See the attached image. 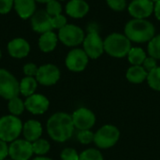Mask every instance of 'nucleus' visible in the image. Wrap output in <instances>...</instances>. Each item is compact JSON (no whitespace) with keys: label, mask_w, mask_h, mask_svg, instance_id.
Here are the masks:
<instances>
[{"label":"nucleus","mask_w":160,"mask_h":160,"mask_svg":"<svg viewBox=\"0 0 160 160\" xmlns=\"http://www.w3.org/2000/svg\"><path fill=\"white\" fill-rule=\"evenodd\" d=\"M154 24L145 19H133L125 26V36L133 42L143 43L150 41L155 37Z\"/></svg>","instance_id":"nucleus-2"},{"label":"nucleus","mask_w":160,"mask_h":160,"mask_svg":"<svg viewBox=\"0 0 160 160\" xmlns=\"http://www.w3.org/2000/svg\"><path fill=\"white\" fill-rule=\"evenodd\" d=\"M22 124L15 115H4L0 118V140L12 142L22 132Z\"/></svg>","instance_id":"nucleus-4"},{"label":"nucleus","mask_w":160,"mask_h":160,"mask_svg":"<svg viewBox=\"0 0 160 160\" xmlns=\"http://www.w3.org/2000/svg\"><path fill=\"white\" fill-rule=\"evenodd\" d=\"M154 12H155V15H156L157 19H158V21H160V0L158 1V2H157V3H156Z\"/></svg>","instance_id":"nucleus-38"},{"label":"nucleus","mask_w":160,"mask_h":160,"mask_svg":"<svg viewBox=\"0 0 160 160\" xmlns=\"http://www.w3.org/2000/svg\"><path fill=\"white\" fill-rule=\"evenodd\" d=\"M46 11L51 17L57 16L62 12V6L57 0H52L49 3H47Z\"/></svg>","instance_id":"nucleus-29"},{"label":"nucleus","mask_w":160,"mask_h":160,"mask_svg":"<svg viewBox=\"0 0 160 160\" xmlns=\"http://www.w3.org/2000/svg\"><path fill=\"white\" fill-rule=\"evenodd\" d=\"M1 56H2V53H1V51H0V58H1Z\"/></svg>","instance_id":"nucleus-42"},{"label":"nucleus","mask_w":160,"mask_h":160,"mask_svg":"<svg viewBox=\"0 0 160 160\" xmlns=\"http://www.w3.org/2000/svg\"><path fill=\"white\" fill-rule=\"evenodd\" d=\"M120 132L118 128L112 125L103 126L95 134L94 142L98 147L107 149L112 147L119 140Z\"/></svg>","instance_id":"nucleus-7"},{"label":"nucleus","mask_w":160,"mask_h":160,"mask_svg":"<svg viewBox=\"0 0 160 160\" xmlns=\"http://www.w3.org/2000/svg\"><path fill=\"white\" fill-rule=\"evenodd\" d=\"M31 24L34 31L41 34L50 32L53 29L52 24V17L44 9L38 10L34 13L31 19Z\"/></svg>","instance_id":"nucleus-15"},{"label":"nucleus","mask_w":160,"mask_h":160,"mask_svg":"<svg viewBox=\"0 0 160 160\" xmlns=\"http://www.w3.org/2000/svg\"><path fill=\"white\" fill-rule=\"evenodd\" d=\"M5 160H6V159H5Z\"/></svg>","instance_id":"nucleus-43"},{"label":"nucleus","mask_w":160,"mask_h":160,"mask_svg":"<svg viewBox=\"0 0 160 160\" xmlns=\"http://www.w3.org/2000/svg\"><path fill=\"white\" fill-rule=\"evenodd\" d=\"M88 58V55L83 50L74 49L68 53L66 58V66L73 72H81L86 68Z\"/></svg>","instance_id":"nucleus-10"},{"label":"nucleus","mask_w":160,"mask_h":160,"mask_svg":"<svg viewBox=\"0 0 160 160\" xmlns=\"http://www.w3.org/2000/svg\"><path fill=\"white\" fill-rule=\"evenodd\" d=\"M74 128L72 116L66 112H56L52 114L47 122L49 136L58 142H64L70 139Z\"/></svg>","instance_id":"nucleus-1"},{"label":"nucleus","mask_w":160,"mask_h":160,"mask_svg":"<svg viewBox=\"0 0 160 160\" xmlns=\"http://www.w3.org/2000/svg\"><path fill=\"white\" fill-rule=\"evenodd\" d=\"M94 138H95V134L90 130H80L77 135L78 141L82 144L91 143L92 142H94Z\"/></svg>","instance_id":"nucleus-30"},{"label":"nucleus","mask_w":160,"mask_h":160,"mask_svg":"<svg viewBox=\"0 0 160 160\" xmlns=\"http://www.w3.org/2000/svg\"><path fill=\"white\" fill-rule=\"evenodd\" d=\"M130 49L131 41L125 35L119 33H112L104 40V52L112 57H125Z\"/></svg>","instance_id":"nucleus-3"},{"label":"nucleus","mask_w":160,"mask_h":160,"mask_svg":"<svg viewBox=\"0 0 160 160\" xmlns=\"http://www.w3.org/2000/svg\"><path fill=\"white\" fill-rule=\"evenodd\" d=\"M20 94V82L7 69L0 68V97L11 99Z\"/></svg>","instance_id":"nucleus-5"},{"label":"nucleus","mask_w":160,"mask_h":160,"mask_svg":"<svg viewBox=\"0 0 160 160\" xmlns=\"http://www.w3.org/2000/svg\"><path fill=\"white\" fill-rule=\"evenodd\" d=\"M147 82L151 88L156 91H160V67H157L148 73Z\"/></svg>","instance_id":"nucleus-26"},{"label":"nucleus","mask_w":160,"mask_h":160,"mask_svg":"<svg viewBox=\"0 0 160 160\" xmlns=\"http://www.w3.org/2000/svg\"><path fill=\"white\" fill-rule=\"evenodd\" d=\"M58 38L66 46L74 47L82 43L85 37L84 32L81 27L75 24H67L59 29Z\"/></svg>","instance_id":"nucleus-8"},{"label":"nucleus","mask_w":160,"mask_h":160,"mask_svg":"<svg viewBox=\"0 0 160 160\" xmlns=\"http://www.w3.org/2000/svg\"><path fill=\"white\" fill-rule=\"evenodd\" d=\"M8 108L9 112L15 116L22 114L23 112V111L25 110L24 102L19 97H15V98L9 99L8 103Z\"/></svg>","instance_id":"nucleus-24"},{"label":"nucleus","mask_w":160,"mask_h":160,"mask_svg":"<svg viewBox=\"0 0 160 160\" xmlns=\"http://www.w3.org/2000/svg\"><path fill=\"white\" fill-rule=\"evenodd\" d=\"M109 7L115 11H122L127 8L126 0H107Z\"/></svg>","instance_id":"nucleus-32"},{"label":"nucleus","mask_w":160,"mask_h":160,"mask_svg":"<svg viewBox=\"0 0 160 160\" xmlns=\"http://www.w3.org/2000/svg\"><path fill=\"white\" fill-rule=\"evenodd\" d=\"M82 45L83 51L86 52L88 57L92 59L98 58L104 52V41L100 38L98 30L95 28H89Z\"/></svg>","instance_id":"nucleus-6"},{"label":"nucleus","mask_w":160,"mask_h":160,"mask_svg":"<svg viewBox=\"0 0 160 160\" xmlns=\"http://www.w3.org/2000/svg\"><path fill=\"white\" fill-rule=\"evenodd\" d=\"M38 71V68L33 63H28L23 66V73L28 77L37 76Z\"/></svg>","instance_id":"nucleus-34"},{"label":"nucleus","mask_w":160,"mask_h":160,"mask_svg":"<svg viewBox=\"0 0 160 160\" xmlns=\"http://www.w3.org/2000/svg\"><path fill=\"white\" fill-rule=\"evenodd\" d=\"M33 152L32 143L26 140H15L8 146V156L11 160H29Z\"/></svg>","instance_id":"nucleus-9"},{"label":"nucleus","mask_w":160,"mask_h":160,"mask_svg":"<svg viewBox=\"0 0 160 160\" xmlns=\"http://www.w3.org/2000/svg\"><path fill=\"white\" fill-rule=\"evenodd\" d=\"M128 58L129 63L133 66H141L146 59V53L142 48L134 47L131 48L128 53Z\"/></svg>","instance_id":"nucleus-23"},{"label":"nucleus","mask_w":160,"mask_h":160,"mask_svg":"<svg viewBox=\"0 0 160 160\" xmlns=\"http://www.w3.org/2000/svg\"><path fill=\"white\" fill-rule=\"evenodd\" d=\"M57 40H58V37L52 31L46 32L42 34L41 37L39 38L38 40L39 49L44 52H50L55 49Z\"/></svg>","instance_id":"nucleus-20"},{"label":"nucleus","mask_w":160,"mask_h":160,"mask_svg":"<svg viewBox=\"0 0 160 160\" xmlns=\"http://www.w3.org/2000/svg\"><path fill=\"white\" fill-rule=\"evenodd\" d=\"M80 156L77 154L76 150L73 148H66L61 153L62 160H79Z\"/></svg>","instance_id":"nucleus-31"},{"label":"nucleus","mask_w":160,"mask_h":160,"mask_svg":"<svg viewBox=\"0 0 160 160\" xmlns=\"http://www.w3.org/2000/svg\"><path fill=\"white\" fill-rule=\"evenodd\" d=\"M14 8L22 19H28L36 12V1L14 0Z\"/></svg>","instance_id":"nucleus-19"},{"label":"nucleus","mask_w":160,"mask_h":160,"mask_svg":"<svg viewBox=\"0 0 160 160\" xmlns=\"http://www.w3.org/2000/svg\"><path fill=\"white\" fill-rule=\"evenodd\" d=\"M89 11V5L84 0H70L66 7V12L72 18L80 19Z\"/></svg>","instance_id":"nucleus-18"},{"label":"nucleus","mask_w":160,"mask_h":160,"mask_svg":"<svg viewBox=\"0 0 160 160\" xmlns=\"http://www.w3.org/2000/svg\"><path fill=\"white\" fill-rule=\"evenodd\" d=\"M8 156V146L6 142L0 140V160H5Z\"/></svg>","instance_id":"nucleus-37"},{"label":"nucleus","mask_w":160,"mask_h":160,"mask_svg":"<svg viewBox=\"0 0 160 160\" xmlns=\"http://www.w3.org/2000/svg\"><path fill=\"white\" fill-rule=\"evenodd\" d=\"M38 88V81L34 77H24L20 82V94L28 98L35 94Z\"/></svg>","instance_id":"nucleus-22"},{"label":"nucleus","mask_w":160,"mask_h":160,"mask_svg":"<svg viewBox=\"0 0 160 160\" xmlns=\"http://www.w3.org/2000/svg\"><path fill=\"white\" fill-rule=\"evenodd\" d=\"M79 160H103V157L99 151L91 148L83 151L80 155Z\"/></svg>","instance_id":"nucleus-28"},{"label":"nucleus","mask_w":160,"mask_h":160,"mask_svg":"<svg viewBox=\"0 0 160 160\" xmlns=\"http://www.w3.org/2000/svg\"><path fill=\"white\" fill-rule=\"evenodd\" d=\"M33 160H52V158H46V157H38L36 158H34Z\"/></svg>","instance_id":"nucleus-39"},{"label":"nucleus","mask_w":160,"mask_h":160,"mask_svg":"<svg viewBox=\"0 0 160 160\" xmlns=\"http://www.w3.org/2000/svg\"><path fill=\"white\" fill-rule=\"evenodd\" d=\"M36 79L38 83L51 86L55 84L60 79V70L59 68L52 64H46L38 68V74Z\"/></svg>","instance_id":"nucleus-11"},{"label":"nucleus","mask_w":160,"mask_h":160,"mask_svg":"<svg viewBox=\"0 0 160 160\" xmlns=\"http://www.w3.org/2000/svg\"><path fill=\"white\" fill-rule=\"evenodd\" d=\"M25 109L33 114H42L49 109V99L40 94H34L24 101Z\"/></svg>","instance_id":"nucleus-14"},{"label":"nucleus","mask_w":160,"mask_h":160,"mask_svg":"<svg viewBox=\"0 0 160 160\" xmlns=\"http://www.w3.org/2000/svg\"><path fill=\"white\" fill-rule=\"evenodd\" d=\"M71 116L74 127L80 130H89L96 123L95 114L87 108L78 109Z\"/></svg>","instance_id":"nucleus-12"},{"label":"nucleus","mask_w":160,"mask_h":160,"mask_svg":"<svg viewBox=\"0 0 160 160\" xmlns=\"http://www.w3.org/2000/svg\"><path fill=\"white\" fill-rule=\"evenodd\" d=\"M8 51L10 56L14 58H23L28 55L30 52L29 43L21 38L12 39L8 44Z\"/></svg>","instance_id":"nucleus-16"},{"label":"nucleus","mask_w":160,"mask_h":160,"mask_svg":"<svg viewBox=\"0 0 160 160\" xmlns=\"http://www.w3.org/2000/svg\"><path fill=\"white\" fill-rule=\"evenodd\" d=\"M152 2H154V3H157V2H158L159 0H151Z\"/></svg>","instance_id":"nucleus-41"},{"label":"nucleus","mask_w":160,"mask_h":160,"mask_svg":"<svg viewBox=\"0 0 160 160\" xmlns=\"http://www.w3.org/2000/svg\"><path fill=\"white\" fill-rule=\"evenodd\" d=\"M52 24L53 28H57V29H61L62 27H64L65 25H67V18L62 15L59 14L57 16L52 17Z\"/></svg>","instance_id":"nucleus-33"},{"label":"nucleus","mask_w":160,"mask_h":160,"mask_svg":"<svg viewBox=\"0 0 160 160\" xmlns=\"http://www.w3.org/2000/svg\"><path fill=\"white\" fill-rule=\"evenodd\" d=\"M148 53L155 59H160V35L154 37L149 41Z\"/></svg>","instance_id":"nucleus-27"},{"label":"nucleus","mask_w":160,"mask_h":160,"mask_svg":"<svg viewBox=\"0 0 160 160\" xmlns=\"http://www.w3.org/2000/svg\"><path fill=\"white\" fill-rule=\"evenodd\" d=\"M14 4V0H0V14L8 13Z\"/></svg>","instance_id":"nucleus-35"},{"label":"nucleus","mask_w":160,"mask_h":160,"mask_svg":"<svg viewBox=\"0 0 160 160\" xmlns=\"http://www.w3.org/2000/svg\"><path fill=\"white\" fill-rule=\"evenodd\" d=\"M128 8L134 19H146L153 13L155 4L151 0H132Z\"/></svg>","instance_id":"nucleus-13"},{"label":"nucleus","mask_w":160,"mask_h":160,"mask_svg":"<svg viewBox=\"0 0 160 160\" xmlns=\"http://www.w3.org/2000/svg\"><path fill=\"white\" fill-rule=\"evenodd\" d=\"M35 1L39 2V3H49V2L52 1V0H35Z\"/></svg>","instance_id":"nucleus-40"},{"label":"nucleus","mask_w":160,"mask_h":160,"mask_svg":"<svg viewBox=\"0 0 160 160\" xmlns=\"http://www.w3.org/2000/svg\"><path fill=\"white\" fill-rule=\"evenodd\" d=\"M22 135L24 140L34 142L40 139L42 135V126L37 120H28L22 126Z\"/></svg>","instance_id":"nucleus-17"},{"label":"nucleus","mask_w":160,"mask_h":160,"mask_svg":"<svg viewBox=\"0 0 160 160\" xmlns=\"http://www.w3.org/2000/svg\"><path fill=\"white\" fill-rule=\"evenodd\" d=\"M147 76L148 72L142 66H132L127 71V79L132 83H142Z\"/></svg>","instance_id":"nucleus-21"},{"label":"nucleus","mask_w":160,"mask_h":160,"mask_svg":"<svg viewBox=\"0 0 160 160\" xmlns=\"http://www.w3.org/2000/svg\"><path fill=\"white\" fill-rule=\"evenodd\" d=\"M142 67L144 68V69L149 73L150 71H152L153 69H155L157 68V59L153 58V57H146V59L144 60V62L142 63Z\"/></svg>","instance_id":"nucleus-36"},{"label":"nucleus","mask_w":160,"mask_h":160,"mask_svg":"<svg viewBox=\"0 0 160 160\" xmlns=\"http://www.w3.org/2000/svg\"><path fill=\"white\" fill-rule=\"evenodd\" d=\"M32 147H33L34 154L38 156L46 155L51 149V145L49 142L44 139H38L36 142H32Z\"/></svg>","instance_id":"nucleus-25"}]
</instances>
